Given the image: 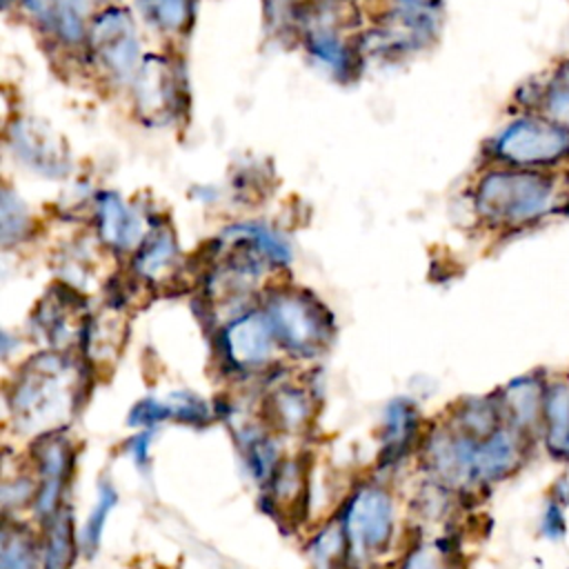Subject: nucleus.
I'll list each match as a JSON object with an SVG mask.
<instances>
[{"label": "nucleus", "instance_id": "40", "mask_svg": "<svg viewBox=\"0 0 569 569\" xmlns=\"http://www.w3.org/2000/svg\"><path fill=\"white\" fill-rule=\"evenodd\" d=\"M400 2H407V4H411V7H418V9H425L427 4H433L436 0H400Z\"/></svg>", "mask_w": 569, "mask_h": 569}, {"label": "nucleus", "instance_id": "12", "mask_svg": "<svg viewBox=\"0 0 569 569\" xmlns=\"http://www.w3.org/2000/svg\"><path fill=\"white\" fill-rule=\"evenodd\" d=\"M89 42L111 73L122 78L133 71L138 47H136L133 24L127 11H120V9L104 11L93 22L89 31Z\"/></svg>", "mask_w": 569, "mask_h": 569}, {"label": "nucleus", "instance_id": "27", "mask_svg": "<svg viewBox=\"0 0 569 569\" xmlns=\"http://www.w3.org/2000/svg\"><path fill=\"white\" fill-rule=\"evenodd\" d=\"M302 489H305V469L293 458H282L273 478L264 487L267 500H269L273 511L300 505L302 502Z\"/></svg>", "mask_w": 569, "mask_h": 569}, {"label": "nucleus", "instance_id": "21", "mask_svg": "<svg viewBox=\"0 0 569 569\" xmlns=\"http://www.w3.org/2000/svg\"><path fill=\"white\" fill-rule=\"evenodd\" d=\"M87 0H24V7L36 20L64 40H80L84 36Z\"/></svg>", "mask_w": 569, "mask_h": 569}, {"label": "nucleus", "instance_id": "15", "mask_svg": "<svg viewBox=\"0 0 569 569\" xmlns=\"http://www.w3.org/2000/svg\"><path fill=\"white\" fill-rule=\"evenodd\" d=\"M520 111H536L569 133V78L553 69L542 80H529L516 96Z\"/></svg>", "mask_w": 569, "mask_h": 569}, {"label": "nucleus", "instance_id": "36", "mask_svg": "<svg viewBox=\"0 0 569 569\" xmlns=\"http://www.w3.org/2000/svg\"><path fill=\"white\" fill-rule=\"evenodd\" d=\"M153 436H156L153 429H142L136 436H131L124 445V449L131 456L138 471H147L149 465H151V440H153Z\"/></svg>", "mask_w": 569, "mask_h": 569}, {"label": "nucleus", "instance_id": "39", "mask_svg": "<svg viewBox=\"0 0 569 569\" xmlns=\"http://www.w3.org/2000/svg\"><path fill=\"white\" fill-rule=\"evenodd\" d=\"M551 69H553L556 73H560V76L569 78V58H562V60H560V62H556Z\"/></svg>", "mask_w": 569, "mask_h": 569}, {"label": "nucleus", "instance_id": "20", "mask_svg": "<svg viewBox=\"0 0 569 569\" xmlns=\"http://www.w3.org/2000/svg\"><path fill=\"white\" fill-rule=\"evenodd\" d=\"M431 20L422 9H405L391 13L373 33L376 49H407L427 42Z\"/></svg>", "mask_w": 569, "mask_h": 569}, {"label": "nucleus", "instance_id": "7", "mask_svg": "<svg viewBox=\"0 0 569 569\" xmlns=\"http://www.w3.org/2000/svg\"><path fill=\"white\" fill-rule=\"evenodd\" d=\"M73 445L64 431L36 436L31 445V471L38 491L31 511L40 520V525L53 518L67 505L64 491L73 476Z\"/></svg>", "mask_w": 569, "mask_h": 569}, {"label": "nucleus", "instance_id": "31", "mask_svg": "<svg viewBox=\"0 0 569 569\" xmlns=\"http://www.w3.org/2000/svg\"><path fill=\"white\" fill-rule=\"evenodd\" d=\"M171 420L189 427H207L213 420L211 407L196 393L191 391H173L167 398Z\"/></svg>", "mask_w": 569, "mask_h": 569}, {"label": "nucleus", "instance_id": "25", "mask_svg": "<svg viewBox=\"0 0 569 569\" xmlns=\"http://www.w3.org/2000/svg\"><path fill=\"white\" fill-rule=\"evenodd\" d=\"M118 502V491L113 489V485L109 480H100L98 485V493H96V502L91 507V511L87 513V520L82 522L80 531H78V540H80V553H84L87 558L96 556L100 542H102V533L109 520V513L113 511Z\"/></svg>", "mask_w": 569, "mask_h": 569}, {"label": "nucleus", "instance_id": "38", "mask_svg": "<svg viewBox=\"0 0 569 569\" xmlns=\"http://www.w3.org/2000/svg\"><path fill=\"white\" fill-rule=\"evenodd\" d=\"M553 460H556V462H562V465H569V436L565 438V442H562V447H560V451L556 453Z\"/></svg>", "mask_w": 569, "mask_h": 569}, {"label": "nucleus", "instance_id": "6", "mask_svg": "<svg viewBox=\"0 0 569 569\" xmlns=\"http://www.w3.org/2000/svg\"><path fill=\"white\" fill-rule=\"evenodd\" d=\"M473 438L456 431L451 425H433L420 440V460L427 480H433L458 496L478 493L473 480Z\"/></svg>", "mask_w": 569, "mask_h": 569}, {"label": "nucleus", "instance_id": "4", "mask_svg": "<svg viewBox=\"0 0 569 569\" xmlns=\"http://www.w3.org/2000/svg\"><path fill=\"white\" fill-rule=\"evenodd\" d=\"M338 520L347 536L349 560L369 562L391 545L396 529L393 496L378 482H362L347 498Z\"/></svg>", "mask_w": 569, "mask_h": 569}, {"label": "nucleus", "instance_id": "8", "mask_svg": "<svg viewBox=\"0 0 569 569\" xmlns=\"http://www.w3.org/2000/svg\"><path fill=\"white\" fill-rule=\"evenodd\" d=\"M536 447L538 442L533 438L507 425L496 429L491 436L478 440L473 458L476 491L482 493L516 476L527 465Z\"/></svg>", "mask_w": 569, "mask_h": 569}, {"label": "nucleus", "instance_id": "37", "mask_svg": "<svg viewBox=\"0 0 569 569\" xmlns=\"http://www.w3.org/2000/svg\"><path fill=\"white\" fill-rule=\"evenodd\" d=\"M547 496H551V498H556V500H560L562 505L569 507V476H558V478L551 482Z\"/></svg>", "mask_w": 569, "mask_h": 569}, {"label": "nucleus", "instance_id": "19", "mask_svg": "<svg viewBox=\"0 0 569 569\" xmlns=\"http://www.w3.org/2000/svg\"><path fill=\"white\" fill-rule=\"evenodd\" d=\"M80 551L78 533L73 531V518L64 505L53 518L42 522L40 558L42 569H71Z\"/></svg>", "mask_w": 569, "mask_h": 569}, {"label": "nucleus", "instance_id": "10", "mask_svg": "<svg viewBox=\"0 0 569 569\" xmlns=\"http://www.w3.org/2000/svg\"><path fill=\"white\" fill-rule=\"evenodd\" d=\"M549 376L551 373L545 369H533L511 378L507 385H502L496 391L505 425L533 438L536 442L542 425V409H545Z\"/></svg>", "mask_w": 569, "mask_h": 569}, {"label": "nucleus", "instance_id": "11", "mask_svg": "<svg viewBox=\"0 0 569 569\" xmlns=\"http://www.w3.org/2000/svg\"><path fill=\"white\" fill-rule=\"evenodd\" d=\"M180 82L176 67L160 56H147L136 80V102L144 120L164 124L178 111Z\"/></svg>", "mask_w": 569, "mask_h": 569}, {"label": "nucleus", "instance_id": "14", "mask_svg": "<svg viewBox=\"0 0 569 569\" xmlns=\"http://www.w3.org/2000/svg\"><path fill=\"white\" fill-rule=\"evenodd\" d=\"M313 413V398L300 385L282 382L264 396V425L278 433H302Z\"/></svg>", "mask_w": 569, "mask_h": 569}, {"label": "nucleus", "instance_id": "16", "mask_svg": "<svg viewBox=\"0 0 569 569\" xmlns=\"http://www.w3.org/2000/svg\"><path fill=\"white\" fill-rule=\"evenodd\" d=\"M567 436H569V373H551L547 393H545L538 447H542L545 453L553 460Z\"/></svg>", "mask_w": 569, "mask_h": 569}, {"label": "nucleus", "instance_id": "30", "mask_svg": "<svg viewBox=\"0 0 569 569\" xmlns=\"http://www.w3.org/2000/svg\"><path fill=\"white\" fill-rule=\"evenodd\" d=\"M400 569H460L453 547L442 540L420 542L402 558Z\"/></svg>", "mask_w": 569, "mask_h": 569}, {"label": "nucleus", "instance_id": "17", "mask_svg": "<svg viewBox=\"0 0 569 569\" xmlns=\"http://www.w3.org/2000/svg\"><path fill=\"white\" fill-rule=\"evenodd\" d=\"M445 422L451 425L456 431L473 438V440H482V438L491 436L496 429H500L505 425L496 391L489 393V396L460 398L451 407Z\"/></svg>", "mask_w": 569, "mask_h": 569}, {"label": "nucleus", "instance_id": "29", "mask_svg": "<svg viewBox=\"0 0 569 569\" xmlns=\"http://www.w3.org/2000/svg\"><path fill=\"white\" fill-rule=\"evenodd\" d=\"M84 340H87V356H91L93 360H107L120 349L122 322L111 313H102L91 322H87Z\"/></svg>", "mask_w": 569, "mask_h": 569}, {"label": "nucleus", "instance_id": "35", "mask_svg": "<svg viewBox=\"0 0 569 569\" xmlns=\"http://www.w3.org/2000/svg\"><path fill=\"white\" fill-rule=\"evenodd\" d=\"M149 16L167 31H178L191 16L189 0H144Z\"/></svg>", "mask_w": 569, "mask_h": 569}, {"label": "nucleus", "instance_id": "34", "mask_svg": "<svg viewBox=\"0 0 569 569\" xmlns=\"http://www.w3.org/2000/svg\"><path fill=\"white\" fill-rule=\"evenodd\" d=\"M36 478L33 471L20 473L16 478H7L2 482V507L4 511H20L22 507H33L36 500Z\"/></svg>", "mask_w": 569, "mask_h": 569}, {"label": "nucleus", "instance_id": "1", "mask_svg": "<svg viewBox=\"0 0 569 569\" xmlns=\"http://www.w3.org/2000/svg\"><path fill=\"white\" fill-rule=\"evenodd\" d=\"M473 209L487 227L511 233L569 216L567 169L538 171L489 164L473 187Z\"/></svg>", "mask_w": 569, "mask_h": 569}, {"label": "nucleus", "instance_id": "18", "mask_svg": "<svg viewBox=\"0 0 569 569\" xmlns=\"http://www.w3.org/2000/svg\"><path fill=\"white\" fill-rule=\"evenodd\" d=\"M238 427L240 429L236 431V438H238L247 471L258 485L267 487L269 480L273 478L276 469L282 462L278 442L267 429H260V425L249 422V425H238Z\"/></svg>", "mask_w": 569, "mask_h": 569}, {"label": "nucleus", "instance_id": "5", "mask_svg": "<svg viewBox=\"0 0 569 569\" xmlns=\"http://www.w3.org/2000/svg\"><path fill=\"white\" fill-rule=\"evenodd\" d=\"M278 345L298 358L318 356L331 340V322L318 300L302 291L276 293L264 309Z\"/></svg>", "mask_w": 569, "mask_h": 569}, {"label": "nucleus", "instance_id": "32", "mask_svg": "<svg viewBox=\"0 0 569 569\" xmlns=\"http://www.w3.org/2000/svg\"><path fill=\"white\" fill-rule=\"evenodd\" d=\"M567 505H562L560 500L551 498V496H545V502L540 507V513H538V522H536V529H538V536L547 542H560L567 538V531H569V518H567Z\"/></svg>", "mask_w": 569, "mask_h": 569}, {"label": "nucleus", "instance_id": "24", "mask_svg": "<svg viewBox=\"0 0 569 569\" xmlns=\"http://www.w3.org/2000/svg\"><path fill=\"white\" fill-rule=\"evenodd\" d=\"M309 569H340L345 560H349L347 536L342 531L340 520H331L311 538L307 547Z\"/></svg>", "mask_w": 569, "mask_h": 569}, {"label": "nucleus", "instance_id": "23", "mask_svg": "<svg viewBox=\"0 0 569 569\" xmlns=\"http://www.w3.org/2000/svg\"><path fill=\"white\" fill-rule=\"evenodd\" d=\"M0 569H42L40 540L20 522L2 527Z\"/></svg>", "mask_w": 569, "mask_h": 569}, {"label": "nucleus", "instance_id": "2", "mask_svg": "<svg viewBox=\"0 0 569 569\" xmlns=\"http://www.w3.org/2000/svg\"><path fill=\"white\" fill-rule=\"evenodd\" d=\"M78 373L64 353L47 351L33 356L18 371L9 391V411L20 431H64L76 407Z\"/></svg>", "mask_w": 569, "mask_h": 569}, {"label": "nucleus", "instance_id": "28", "mask_svg": "<svg viewBox=\"0 0 569 569\" xmlns=\"http://www.w3.org/2000/svg\"><path fill=\"white\" fill-rule=\"evenodd\" d=\"M100 229L102 238L116 247H129L140 236L138 218L124 209L116 196H104L100 204Z\"/></svg>", "mask_w": 569, "mask_h": 569}, {"label": "nucleus", "instance_id": "41", "mask_svg": "<svg viewBox=\"0 0 569 569\" xmlns=\"http://www.w3.org/2000/svg\"><path fill=\"white\" fill-rule=\"evenodd\" d=\"M567 180H569V167H567Z\"/></svg>", "mask_w": 569, "mask_h": 569}, {"label": "nucleus", "instance_id": "26", "mask_svg": "<svg viewBox=\"0 0 569 569\" xmlns=\"http://www.w3.org/2000/svg\"><path fill=\"white\" fill-rule=\"evenodd\" d=\"M176 260H178V249H176L171 231L158 229L140 247V253L136 258V269L140 276H144L149 280H158V278H164L173 269Z\"/></svg>", "mask_w": 569, "mask_h": 569}, {"label": "nucleus", "instance_id": "3", "mask_svg": "<svg viewBox=\"0 0 569 569\" xmlns=\"http://www.w3.org/2000/svg\"><path fill=\"white\" fill-rule=\"evenodd\" d=\"M489 164L560 171L569 167V133L536 111H520L487 144Z\"/></svg>", "mask_w": 569, "mask_h": 569}, {"label": "nucleus", "instance_id": "22", "mask_svg": "<svg viewBox=\"0 0 569 569\" xmlns=\"http://www.w3.org/2000/svg\"><path fill=\"white\" fill-rule=\"evenodd\" d=\"M11 140L20 158L27 160L31 167H38L40 171L49 169V173L62 169V151H58L51 131L42 129L40 124L29 120L16 122Z\"/></svg>", "mask_w": 569, "mask_h": 569}, {"label": "nucleus", "instance_id": "9", "mask_svg": "<svg viewBox=\"0 0 569 569\" xmlns=\"http://www.w3.org/2000/svg\"><path fill=\"white\" fill-rule=\"evenodd\" d=\"M278 340L264 311H251L236 318L222 333V349L227 362L236 371H258L273 358Z\"/></svg>", "mask_w": 569, "mask_h": 569}, {"label": "nucleus", "instance_id": "33", "mask_svg": "<svg viewBox=\"0 0 569 569\" xmlns=\"http://www.w3.org/2000/svg\"><path fill=\"white\" fill-rule=\"evenodd\" d=\"M171 420V411H169V405L167 400H158V398H144L140 402H136L127 416V425L131 429H158L160 425L169 422Z\"/></svg>", "mask_w": 569, "mask_h": 569}, {"label": "nucleus", "instance_id": "13", "mask_svg": "<svg viewBox=\"0 0 569 569\" xmlns=\"http://www.w3.org/2000/svg\"><path fill=\"white\" fill-rule=\"evenodd\" d=\"M420 440V413L409 398L387 405L380 425V465H398Z\"/></svg>", "mask_w": 569, "mask_h": 569}]
</instances>
